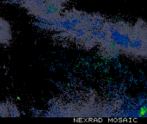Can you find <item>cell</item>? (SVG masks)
<instances>
[{"label":"cell","instance_id":"2","mask_svg":"<svg viewBox=\"0 0 147 124\" xmlns=\"http://www.w3.org/2000/svg\"><path fill=\"white\" fill-rule=\"evenodd\" d=\"M70 0H18L20 5L35 18L54 22L64 11Z\"/></svg>","mask_w":147,"mask_h":124},{"label":"cell","instance_id":"3","mask_svg":"<svg viewBox=\"0 0 147 124\" xmlns=\"http://www.w3.org/2000/svg\"><path fill=\"white\" fill-rule=\"evenodd\" d=\"M126 56L134 59H147V22L139 19L133 23V37Z\"/></svg>","mask_w":147,"mask_h":124},{"label":"cell","instance_id":"1","mask_svg":"<svg viewBox=\"0 0 147 124\" xmlns=\"http://www.w3.org/2000/svg\"><path fill=\"white\" fill-rule=\"evenodd\" d=\"M133 37V23L124 20H109L108 36L105 42L98 48L101 55L113 59L118 55H126Z\"/></svg>","mask_w":147,"mask_h":124},{"label":"cell","instance_id":"5","mask_svg":"<svg viewBox=\"0 0 147 124\" xmlns=\"http://www.w3.org/2000/svg\"><path fill=\"white\" fill-rule=\"evenodd\" d=\"M20 116L19 109L13 102L0 101V117H19Z\"/></svg>","mask_w":147,"mask_h":124},{"label":"cell","instance_id":"4","mask_svg":"<svg viewBox=\"0 0 147 124\" xmlns=\"http://www.w3.org/2000/svg\"><path fill=\"white\" fill-rule=\"evenodd\" d=\"M13 39L11 24L8 20L0 16V46L9 45Z\"/></svg>","mask_w":147,"mask_h":124}]
</instances>
